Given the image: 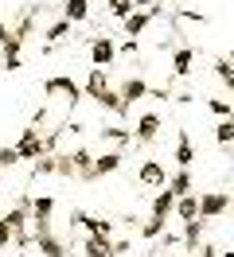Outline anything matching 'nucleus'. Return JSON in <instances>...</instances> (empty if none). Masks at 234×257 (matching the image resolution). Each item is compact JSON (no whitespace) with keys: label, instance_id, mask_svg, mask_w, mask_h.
I'll return each instance as SVG.
<instances>
[{"label":"nucleus","instance_id":"f257e3e1","mask_svg":"<svg viewBox=\"0 0 234 257\" xmlns=\"http://www.w3.org/2000/svg\"><path fill=\"white\" fill-rule=\"evenodd\" d=\"M0 218H4V222H8V230H12V241L16 245H20V249H28L31 241V195H20V199H16L12 207L4 210V214H0Z\"/></svg>","mask_w":234,"mask_h":257},{"label":"nucleus","instance_id":"f03ea898","mask_svg":"<svg viewBox=\"0 0 234 257\" xmlns=\"http://www.w3.org/2000/svg\"><path fill=\"white\" fill-rule=\"evenodd\" d=\"M51 214H55V199H51V195H39V199H31V238L55 234V222H51Z\"/></svg>","mask_w":234,"mask_h":257},{"label":"nucleus","instance_id":"7ed1b4c3","mask_svg":"<svg viewBox=\"0 0 234 257\" xmlns=\"http://www.w3.org/2000/svg\"><path fill=\"white\" fill-rule=\"evenodd\" d=\"M43 94L47 97H62V101H70V109H74L78 101H82V86H78L74 78H70V74H51V78L43 82Z\"/></svg>","mask_w":234,"mask_h":257},{"label":"nucleus","instance_id":"20e7f679","mask_svg":"<svg viewBox=\"0 0 234 257\" xmlns=\"http://www.w3.org/2000/svg\"><path fill=\"white\" fill-rule=\"evenodd\" d=\"M16 152H20V160H39V156H47V152H55V148L47 145V137H39L35 125H28L24 133H20V141H16Z\"/></svg>","mask_w":234,"mask_h":257},{"label":"nucleus","instance_id":"39448f33","mask_svg":"<svg viewBox=\"0 0 234 257\" xmlns=\"http://www.w3.org/2000/svg\"><path fill=\"white\" fill-rule=\"evenodd\" d=\"M234 203H230V191H203L199 195V218L203 222H215L218 214H226Z\"/></svg>","mask_w":234,"mask_h":257},{"label":"nucleus","instance_id":"423d86ee","mask_svg":"<svg viewBox=\"0 0 234 257\" xmlns=\"http://www.w3.org/2000/svg\"><path fill=\"white\" fill-rule=\"evenodd\" d=\"M160 128H164V117H160V113H140L137 128H133V141L148 148V145H156V137H160Z\"/></svg>","mask_w":234,"mask_h":257},{"label":"nucleus","instance_id":"0eeeda50","mask_svg":"<svg viewBox=\"0 0 234 257\" xmlns=\"http://www.w3.org/2000/svg\"><path fill=\"white\" fill-rule=\"evenodd\" d=\"M90 63L94 66H109L117 59V43H113V35H90Z\"/></svg>","mask_w":234,"mask_h":257},{"label":"nucleus","instance_id":"6e6552de","mask_svg":"<svg viewBox=\"0 0 234 257\" xmlns=\"http://www.w3.org/2000/svg\"><path fill=\"white\" fill-rule=\"evenodd\" d=\"M160 12H164V8H160V4H152V8H137V12H133V16H125V20H121V28H125V35H129V39H137V35L144 32V28H148V24H152L156 16H160Z\"/></svg>","mask_w":234,"mask_h":257},{"label":"nucleus","instance_id":"1a4fd4ad","mask_svg":"<svg viewBox=\"0 0 234 257\" xmlns=\"http://www.w3.org/2000/svg\"><path fill=\"white\" fill-rule=\"evenodd\" d=\"M117 94H121V101L133 109V101H144V97H148V82L140 78V74H133V78H125L121 86H117Z\"/></svg>","mask_w":234,"mask_h":257},{"label":"nucleus","instance_id":"9d476101","mask_svg":"<svg viewBox=\"0 0 234 257\" xmlns=\"http://www.w3.org/2000/svg\"><path fill=\"white\" fill-rule=\"evenodd\" d=\"M106 90H109V74H106V66H90V74H86V82H82V94L98 101V97L106 94Z\"/></svg>","mask_w":234,"mask_h":257},{"label":"nucleus","instance_id":"9b49d317","mask_svg":"<svg viewBox=\"0 0 234 257\" xmlns=\"http://www.w3.org/2000/svg\"><path fill=\"white\" fill-rule=\"evenodd\" d=\"M137 179L144 183V187H164V183H168V172H164L160 160H144L137 168Z\"/></svg>","mask_w":234,"mask_h":257},{"label":"nucleus","instance_id":"f8f14e48","mask_svg":"<svg viewBox=\"0 0 234 257\" xmlns=\"http://www.w3.org/2000/svg\"><path fill=\"white\" fill-rule=\"evenodd\" d=\"M74 222L86 230V234H102V238H113V226L109 218H98V214H82V210H74Z\"/></svg>","mask_w":234,"mask_h":257},{"label":"nucleus","instance_id":"ddd939ff","mask_svg":"<svg viewBox=\"0 0 234 257\" xmlns=\"http://www.w3.org/2000/svg\"><path fill=\"white\" fill-rule=\"evenodd\" d=\"M70 160H74V179H82V183H94V156H90V148H74L70 152Z\"/></svg>","mask_w":234,"mask_h":257},{"label":"nucleus","instance_id":"4468645a","mask_svg":"<svg viewBox=\"0 0 234 257\" xmlns=\"http://www.w3.org/2000/svg\"><path fill=\"white\" fill-rule=\"evenodd\" d=\"M78 257H113V238L86 234V241H82V253H78Z\"/></svg>","mask_w":234,"mask_h":257},{"label":"nucleus","instance_id":"2eb2a0df","mask_svg":"<svg viewBox=\"0 0 234 257\" xmlns=\"http://www.w3.org/2000/svg\"><path fill=\"white\" fill-rule=\"evenodd\" d=\"M191 66H195V47H176L172 51V74H176V78H187Z\"/></svg>","mask_w":234,"mask_h":257},{"label":"nucleus","instance_id":"dca6fc26","mask_svg":"<svg viewBox=\"0 0 234 257\" xmlns=\"http://www.w3.org/2000/svg\"><path fill=\"white\" fill-rule=\"evenodd\" d=\"M180 222H191V218H199V195L195 191H187V195H180L176 199V210H172Z\"/></svg>","mask_w":234,"mask_h":257},{"label":"nucleus","instance_id":"f3484780","mask_svg":"<svg viewBox=\"0 0 234 257\" xmlns=\"http://www.w3.org/2000/svg\"><path fill=\"white\" fill-rule=\"evenodd\" d=\"M203 218H191V222H184V230H180V241H184V249L187 253H195L199 249V241H203Z\"/></svg>","mask_w":234,"mask_h":257},{"label":"nucleus","instance_id":"a211bd4d","mask_svg":"<svg viewBox=\"0 0 234 257\" xmlns=\"http://www.w3.org/2000/svg\"><path fill=\"white\" fill-rule=\"evenodd\" d=\"M164 187H168V191L176 195V199H180V195H187V191H195V179H191V168H180V172H172Z\"/></svg>","mask_w":234,"mask_h":257},{"label":"nucleus","instance_id":"6ab92c4d","mask_svg":"<svg viewBox=\"0 0 234 257\" xmlns=\"http://www.w3.org/2000/svg\"><path fill=\"white\" fill-rule=\"evenodd\" d=\"M121 164H125L121 152H102V156H94V176H98V179H102V176H113Z\"/></svg>","mask_w":234,"mask_h":257},{"label":"nucleus","instance_id":"aec40b11","mask_svg":"<svg viewBox=\"0 0 234 257\" xmlns=\"http://www.w3.org/2000/svg\"><path fill=\"white\" fill-rule=\"evenodd\" d=\"M176 164H180V168H191V164H195V145H191L187 128H180V137H176Z\"/></svg>","mask_w":234,"mask_h":257},{"label":"nucleus","instance_id":"412c9836","mask_svg":"<svg viewBox=\"0 0 234 257\" xmlns=\"http://www.w3.org/2000/svg\"><path fill=\"white\" fill-rule=\"evenodd\" d=\"M62 20L86 24V20H90V0H62Z\"/></svg>","mask_w":234,"mask_h":257},{"label":"nucleus","instance_id":"4be33fe9","mask_svg":"<svg viewBox=\"0 0 234 257\" xmlns=\"http://www.w3.org/2000/svg\"><path fill=\"white\" fill-rule=\"evenodd\" d=\"M31 245H39V253H43V257H66V253H70V245L59 241L55 234H43V238H35Z\"/></svg>","mask_w":234,"mask_h":257},{"label":"nucleus","instance_id":"5701e85b","mask_svg":"<svg viewBox=\"0 0 234 257\" xmlns=\"http://www.w3.org/2000/svg\"><path fill=\"white\" fill-rule=\"evenodd\" d=\"M66 35H74V24L59 16V20H55V24H51V28L43 32V39H47V47H55V43H62Z\"/></svg>","mask_w":234,"mask_h":257},{"label":"nucleus","instance_id":"b1692460","mask_svg":"<svg viewBox=\"0 0 234 257\" xmlns=\"http://www.w3.org/2000/svg\"><path fill=\"white\" fill-rule=\"evenodd\" d=\"M172 210H176V195H172L168 187H160V191L152 195V214L156 218H168Z\"/></svg>","mask_w":234,"mask_h":257},{"label":"nucleus","instance_id":"393cba45","mask_svg":"<svg viewBox=\"0 0 234 257\" xmlns=\"http://www.w3.org/2000/svg\"><path fill=\"white\" fill-rule=\"evenodd\" d=\"M98 105H102V109H109L113 117H129V105L121 101V94H117V90H106V94L98 97Z\"/></svg>","mask_w":234,"mask_h":257},{"label":"nucleus","instance_id":"a878e982","mask_svg":"<svg viewBox=\"0 0 234 257\" xmlns=\"http://www.w3.org/2000/svg\"><path fill=\"white\" fill-rule=\"evenodd\" d=\"M164 226H168V218H156V214H148V222H140V238H144V241H156L160 234H164Z\"/></svg>","mask_w":234,"mask_h":257},{"label":"nucleus","instance_id":"bb28decb","mask_svg":"<svg viewBox=\"0 0 234 257\" xmlns=\"http://www.w3.org/2000/svg\"><path fill=\"white\" fill-rule=\"evenodd\" d=\"M215 145H234V117H222V121H218L215 125Z\"/></svg>","mask_w":234,"mask_h":257},{"label":"nucleus","instance_id":"cd10ccee","mask_svg":"<svg viewBox=\"0 0 234 257\" xmlns=\"http://www.w3.org/2000/svg\"><path fill=\"white\" fill-rule=\"evenodd\" d=\"M102 141H113V145H129V141H133V128L106 125V128H102Z\"/></svg>","mask_w":234,"mask_h":257},{"label":"nucleus","instance_id":"c85d7f7f","mask_svg":"<svg viewBox=\"0 0 234 257\" xmlns=\"http://www.w3.org/2000/svg\"><path fill=\"white\" fill-rule=\"evenodd\" d=\"M215 78L226 86V90H234V63H226V59H215Z\"/></svg>","mask_w":234,"mask_h":257},{"label":"nucleus","instance_id":"c756f323","mask_svg":"<svg viewBox=\"0 0 234 257\" xmlns=\"http://www.w3.org/2000/svg\"><path fill=\"white\" fill-rule=\"evenodd\" d=\"M55 176L74 179V160H70V152H55Z\"/></svg>","mask_w":234,"mask_h":257},{"label":"nucleus","instance_id":"7c9ffc66","mask_svg":"<svg viewBox=\"0 0 234 257\" xmlns=\"http://www.w3.org/2000/svg\"><path fill=\"white\" fill-rule=\"evenodd\" d=\"M106 8H109V16H117V20H125V16H133L137 8H133V0H106Z\"/></svg>","mask_w":234,"mask_h":257},{"label":"nucleus","instance_id":"2f4dec72","mask_svg":"<svg viewBox=\"0 0 234 257\" xmlns=\"http://www.w3.org/2000/svg\"><path fill=\"white\" fill-rule=\"evenodd\" d=\"M207 109L215 113L218 121H222V117H234V105H230V101H222V97H207Z\"/></svg>","mask_w":234,"mask_h":257},{"label":"nucleus","instance_id":"473e14b6","mask_svg":"<svg viewBox=\"0 0 234 257\" xmlns=\"http://www.w3.org/2000/svg\"><path fill=\"white\" fill-rule=\"evenodd\" d=\"M35 176H55V152H47L35 160Z\"/></svg>","mask_w":234,"mask_h":257},{"label":"nucleus","instance_id":"72a5a7b5","mask_svg":"<svg viewBox=\"0 0 234 257\" xmlns=\"http://www.w3.org/2000/svg\"><path fill=\"white\" fill-rule=\"evenodd\" d=\"M12 164H20V152H16V145L0 148V168H12Z\"/></svg>","mask_w":234,"mask_h":257},{"label":"nucleus","instance_id":"f704fd0d","mask_svg":"<svg viewBox=\"0 0 234 257\" xmlns=\"http://www.w3.org/2000/svg\"><path fill=\"white\" fill-rule=\"evenodd\" d=\"M195 257H218V245H215V241H199Z\"/></svg>","mask_w":234,"mask_h":257},{"label":"nucleus","instance_id":"c9c22d12","mask_svg":"<svg viewBox=\"0 0 234 257\" xmlns=\"http://www.w3.org/2000/svg\"><path fill=\"white\" fill-rule=\"evenodd\" d=\"M8 245H12V230H8V222H4V218H0V253H4V249H8Z\"/></svg>","mask_w":234,"mask_h":257},{"label":"nucleus","instance_id":"e433bc0d","mask_svg":"<svg viewBox=\"0 0 234 257\" xmlns=\"http://www.w3.org/2000/svg\"><path fill=\"white\" fill-rule=\"evenodd\" d=\"M8 43H12V28H8L4 16H0V47H8Z\"/></svg>","mask_w":234,"mask_h":257},{"label":"nucleus","instance_id":"4c0bfd02","mask_svg":"<svg viewBox=\"0 0 234 257\" xmlns=\"http://www.w3.org/2000/svg\"><path fill=\"white\" fill-rule=\"evenodd\" d=\"M121 51H125V55H137V51H140V43H137V39H125L121 47H117V55H121Z\"/></svg>","mask_w":234,"mask_h":257},{"label":"nucleus","instance_id":"58836bf2","mask_svg":"<svg viewBox=\"0 0 234 257\" xmlns=\"http://www.w3.org/2000/svg\"><path fill=\"white\" fill-rule=\"evenodd\" d=\"M180 16H184V20H191V24H203V20H207L203 12H191V8H180Z\"/></svg>","mask_w":234,"mask_h":257},{"label":"nucleus","instance_id":"ea45409f","mask_svg":"<svg viewBox=\"0 0 234 257\" xmlns=\"http://www.w3.org/2000/svg\"><path fill=\"white\" fill-rule=\"evenodd\" d=\"M172 97H176L180 105H191V101H195V94H187V90H184V94H172Z\"/></svg>","mask_w":234,"mask_h":257},{"label":"nucleus","instance_id":"a19ab883","mask_svg":"<svg viewBox=\"0 0 234 257\" xmlns=\"http://www.w3.org/2000/svg\"><path fill=\"white\" fill-rule=\"evenodd\" d=\"M152 4H160V0H133V8H152Z\"/></svg>","mask_w":234,"mask_h":257},{"label":"nucleus","instance_id":"79ce46f5","mask_svg":"<svg viewBox=\"0 0 234 257\" xmlns=\"http://www.w3.org/2000/svg\"><path fill=\"white\" fill-rule=\"evenodd\" d=\"M218 257H234V249H226V253H218Z\"/></svg>","mask_w":234,"mask_h":257},{"label":"nucleus","instance_id":"37998d69","mask_svg":"<svg viewBox=\"0 0 234 257\" xmlns=\"http://www.w3.org/2000/svg\"><path fill=\"white\" fill-rule=\"evenodd\" d=\"M90 4H102V0H90Z\"/></svg>","mask_w":234,"mask_h":257},{"label":"nucleus","instance_id":"c03bdc74","mask_svg":"<svg viewBox=\"0 0 234 257\" xmlns=\"http://www.w3.org/2000/svg\"><path fill=\"white\" fill-rule=\"evenodd\" d=\"M0 179H4V168H0Z\"/></svg>","mask_w":234,"mask_h":257},{"label":"nucleus","instance_id":"a18cd8bd","mask_svg":"<svg viewBox=\"0 0 234 257\" xmlns=\"http://www.w3.org/2000/svg\"><path fill=\"white\" fill-rule=\"evenodd\" d=\"M156 257H168V253H156Z\"/></svg>","mask_w":234,"mask_h":257},{"label":"nucleus","instance_id":"49530a36","mask_svg":"<svg viewBox=\"0 0 234 257\" xmlns=\"http://www.w3.org/2000/svg\"><path fill=\"white\" fill-rule=\"evenodd\" d=\"M66 257H78V253H66Z\"/></svg>","mask_w":234,"mask_h":257},{"label":"nucleus","instance_id":"de8ad7c7","mask_svg":"<svg viewBox=\"0 0 234 257\" xmlns=\"http://www.w3.org/2000/svg\"><path fill=\"white\" fill-rule=\"evenodd\" d=\"M230 203H234V195H230Z\"/></svg>","mask_w":234,"mask_h":257},{"label":"nucleus","instance_id":"09e8293b","mask_svg":"<svg viewBox=\"0 0 234 257\" xmlns=\"http://www.w3.org/2000/svg\"><path fill=\"white\" fill-rule=\"evenodd\" d=\"M191 257H195V253H191Z\"/></svg>","mask_w":234,"mask_h":257}]
</instances>
